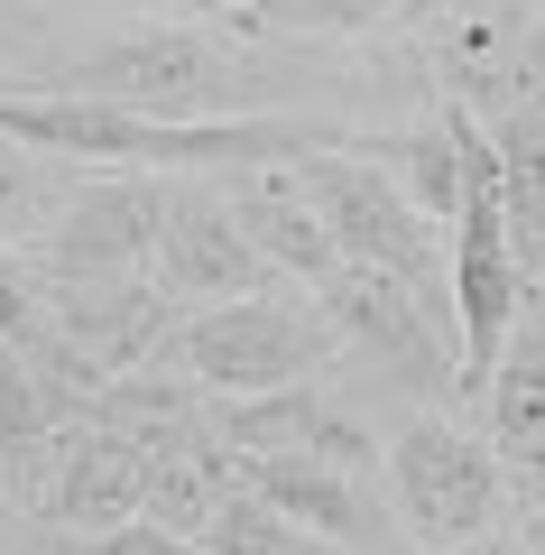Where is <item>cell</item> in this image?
I'll list each match as a JSON object with an SVG mask.
<instances>
[{"instance_id": "6da1fadb", "label": "cell", "mask_w": 545, "mask_h": 555, "mask_svg": "<svg viewBox=\"0 0 545 555\" xmlns=\"http://www.w3.org/2000/svg\"><path fill=\"white\" fill-rule=\"evenodd\" d=\"M342 352V334L324 324L314 297H287V287H259V297H222L204 315L167 324L148 352V371L185 379L204 398H259V389H287V379H314L324 361Z\"/></svg>"}, {"instance_id": "7a4b0ae2", "label": "cell", "mask_w": 545, "mask_h": 555, "mask_svg": "<svg viewBox=\"0 0 545 555\" xmlns=\"http://www.w3.org/2000/svg\"><path fill=\"white\" fill-rule=\"evenodd\" d=\"M38 93H93L148 120H232L222 102L241 93V56L213 38V20H167V28H130V38L75 56Z\"/></svg>"}, {"instance_id": "3957f363", "label": "cell", "mask_w": 545, "mask_h": 555, "mask_svg": "<svg viewBox=\"0 0 545 555\" xmlns=\"http://www.w3.org/2000/svg\"><path fill=\"white\" fill-rule=\"evenodd\" d=\"M518 297H527V269H518V241H508V204H499V149H471V185H463V214H453V334H463V361H453V389L481 398L490 371H499L508 334H518Z\"/></svg>"}, {"instance_id": "277c9868", "label": "cell", "mask_w": 545, "mask_h": 555, "mask_svg": "<svg viewBox=\"0 0 545 555\" xmlns=\"http://www.w3.org/2000/svg\"><path fill=\"white\" fill-rule=\"evenodd\" d=\"M296 185L314 195V214H324V232H333V250L351 259V269H379V278H398L416 306H444L434 297V278H453L444 259H434V222L416 214L407 195H398L389 177H379L361 149H314V158H296Z\"/></svg>"}, {"instance_id": "5b68a950", "label": "cell", "mask_w": 545, "mask_h": 555, "mask_svg": "<svg viewBox=\"0 0 545 555\" xmlns=\"http://www.w3.org/2000/svg\"><path fill=\"white\" fill-rule=\"evenodd\" d=\"M389 500H398V528L426 537L434 555L444 546H471L508 518V481H499V454H490L471 426L453 416H407L389 436Z\"/></svg>"}, {"instance_id": "8992f818", "label": "cell", "mask_w": 545, "mask_h": 555, "mask_svg": "<svg viewBox=\"0 0 545 555\" xmlns=\"http://www.w3.org/2000/svg\"><path fill=\"white\" fill-rule=\"evenodd\" d=\"M148 278L167 306H204V297H259L269 287V259L259 241L232 222L222 185H195V177H167L157 185V250H148Z\"/></svg>"}, {"instance_id": "52a82bcc", "label": "cell", "mask_w": 545, "mask_h": 555, "mask_svg": "<svg viewBox=\"0 0 545 555\" xmlns=\"http://www.w3.org/2000/svg\"><path fill=\"white\" fill-rule=\"evenodd\" d=\"M314 306H324V324L342 334V352H351V361H371V371H379V379H398V389L453 398V361H444V343H434L426 306H416L398 278L351 269V259H342V269L314 287Z\"/></svg>"}, {"instance_id": "ba28073f", "label": "cell", "mask_w": 545, "mask_h": 555, "mask_svg": "<svg viewBox=\"0 0 545 555\" xmlns=\"http://www.w3.org/2000/svg\"><path fill=\"white\" fill-rule=\"evenodd\" d=\"M157 185L167 177H139V167H93V177L65 195L56 232H47L38 269L47 278H148L157 250Z\"/></svg>"}, {"instance_id": "9c48e42d", "label": "cell", "mask_w": 545, "mask_h": 555, "mask_svg": "<svg viewBox=\"0 0 545 555\" xmlns=\"http://www.w3.org/2000/svg\"><path fill=\"white\" fill-rule=\"evenodd\" d=\"M139 481H148L139 473V436L112 408H93V416L65 426L38 509L56 518V537H102V528H120V518H139Z\"/></svg>"}, {"instance_id": "30bf717a", "label": "cell", "mask_w": 545, "mask_h": 555, "mask_svg": "<svg viewBox=\"0 0 545 555\" xmlns=\"http://www.w3.org/2000/svg\"><path fill=\"white\" fill-rule=\"evenodd\" d=\"M241 491L269 500L277 518H296L306 537H324L342 555H379L398 537V518L371 500V481L333 473V463H306V454H241Z\"/></svg>"}, {"instance_id": "8fae6325", "label": "cell", "mask_w": 545, "mask_h": 555, "mask_svg": "<svg viewBox=\"0 0 545 555\" xmlns=\"http://www.w3.org/2000/svg\"><path fill=\"white\" fill-rule=\"evenodd\" d=\"M222 204H232V222L259 241V259H269L277 278L324 287V278L342 269V250H333V232H324V214H314V195L296 185V158H287V167H232Z\"/></svg>"}, {"instance_id": "7c38bea8", "label": "cell", "mask_w": 545, "mask_h": 555, "mask_svg": "<svg viewBox=\"0 0 545 555\" xmlns=\"http://www.w3.org/2000/svg\"><path fill=\"white\" fill-rule=\"evenodd\" d=\"M471 149H481V120H471L463 102H444V112L416 120V130H379V139H361V158H371L426 222H453V214H463Z\"/></svg>"}, {"instance_id": "4fadbf2b", "label": "cell", "mask_w": 545, "mask_h": 555, "mask_svg": "<svg viewBox=\"0 0 545 555\" xmlns=\"http://www.w3.org/2000/svg\"><path fill=\"white\" fill-rule=\"evenodd\" d=\"M56 444H65V416H56V398H47V379L28 371V352L0 343V481H10V500L47 491Z\"/></svg>"}, {"instance_id": "5bb4252c", "label": "cell", "mask_w": 545, "mask_h": 555, "mask_svg": "<svg viewBox=\"0 0 545 555\" xmlns=\"http://www.w3.org/2000/svg\"><path fill=\"white\" fill-rule=\"evenodd\" d=\"M481 398H490V444L508 463H527V473H545V324L508 334V352H499Z\"/></svg>"}, {"instance_id": "9a60e30c", "label": "cell", "mask_w": 545, "mask_h": 555, "mask_svg": "<svg viewBox=\"0 0 545 555\" xmlns=\"http://www.w3.org/2000/svg\"><path fill=\"white\" fill-rule=\"evenodd\" d=\"M490 149H499V204H508L518 269H545V112H508Z\"/></svg>"}, {"instance_id": "2e32d148", "label": "cell", "mask_w": 545, "mask_h": 555, "mask_svg": "<svg viewBox=\"0 0 545 555\" xmlns=\"http://www.w3.org/2000/svg\"><path fill=\"white\" fill-rule=\"evenodd\" d=\"M65 158H38L20 139H0V241H47L65 214Z\"/></svg>"}, {"instance_id": "e0dca14e", "label": "cell", "mask_w": 545, "mask_h": 555, "mask_svg": "<svg viewBox=\"0 0 545 555\" xmlns=\"http://www.w3.org/2000/svg\"><path fill=\"white\" fill-rule=\"evenodd\" d=\"M204 555H342V546H324V537H306L296 518H277L269 500H250V491H232L213 518H204V537H195Z\"/></svg>"}, {"instance_id": "ac0fdd59", "label": "cell", "mask_w": 545, "mask_h": 555, "mask_svg": "<svg viewBox=\"0 0 545 555\" xmlns=\"http://www.w3.org/2000/svg\"><path fill=\"white\" fill-rule=\"evenodd\" d=\"M47 334H56V315H47L38 259H20L10 241H0V343H10V352H38Z\"/></svg>"}, {"instance_id": "d6986e66", "label": "cell", "mask_w": 545, "mask_h": 555, "mask_svg": "<svg viewBox=\"0 0 545 555\" xmlns=\"http://www.w3.org/2000/svg\"><path fill=\"white\" fill-rule=\"evenodd\" d=\"M398 10H416V0H269L277 28H324V38H361V28L398 20Z\"/></svg>"}, {"instance_id": "ffe728a7", "label": "cell", "mask_w": 545, "mask_h": 555, "mask_svg": "<svg viewBox=\"0 0 545 555\" xmlns=\"http://www.w3.org/2000/svg\"><path fill=\"white\" fill-rule=\"evenodd\" d=\"M56 555H204V546L176 537V528H157V518H120V528H102V537H65Z\"/></svg>"}, {"instance_id": "44dd1931", "label": "cell", "mask_w": 545, "mask_h": 555, "mask_svg": "<svg viewBox=\"0 0 545 555\" xmlns=\"http://www.w3.org/2000/svg\"><path fill=\"white\" fill-rule=\"evenodd\" d=\"M195 20H269V0H185Z\"/></svg>"}, {"instance_id": "7402d4cb", "label": "cell", "mask_w": 545, "mask_h": 555, "mask_svg": "<svg viewBox=\"0 0 545 555\" xmlns=\"http://www.w3.org/2000/svg\"><path fill=\"white\" fill-rule=\"evenodd\" d=\"M444 555H518V546H499V537H471V546H444Z\"/></svg>"}, {"instance_id": "603a6c76", "label": "cell", "mask_w": 545, "mask_h": 555, "mask_svg": "<svg viewBox=\"0 0 545 555\" xmlns=\"http://www.w3.org/2000/svg\"><path fill=\"white\" fill-rule=\"evenodd\" d=\"M0 528H10V481H0Z\"/></svg>"}, {"instance_id": "cb8c5ba5", "label": "cell", "mask_w": 545, "mask_h": 555, "mask_svg": "<svg viewBox=\"0 0 545 555\" xmlns=\"http://www.w3.org/2000/svg\"><path fill=\"white\" fill-rule=\"evenodd\" d=\"M536 546H545V500H536Z\"/></svg>"}]
</instances>
